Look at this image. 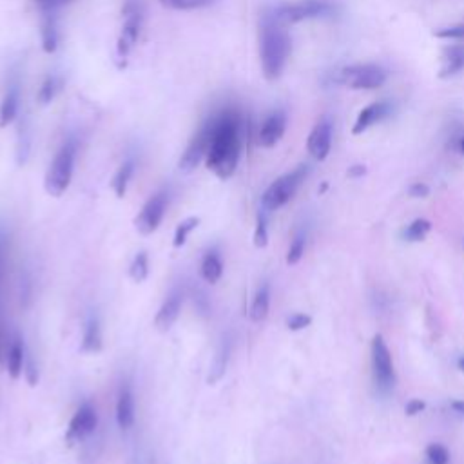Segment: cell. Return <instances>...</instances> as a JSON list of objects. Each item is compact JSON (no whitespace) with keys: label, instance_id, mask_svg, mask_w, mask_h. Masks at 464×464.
I'll return each mask as SVG.
<instances>
[{"label":"cell","instance_id":"obj_29","mask_svg":"<svg viewBox=\"0 0 464 464\" xmlns=\"http://www.w3.org/2000/svg\"><path fill=\"white\" fill-rule=\"evenodd\" d=\"M160 4L169 9H178V11H191V9L207 8L214 4V0H160Z\"/></svg>","mask_w":464,"mask_h":464},{"label":"cell","instance_id":"obj_43","mask_svg":"<svg viewBox=\"0 0 464 464\" xmlns=\"http://www.w3.org/2000/svg\"><path fill=\"white\" fill-rule=\"evenodd\" d=\"M4 248H6V240L4 236L0 234V273H2V265H4Z\"/></svg>","mask_w":464,"mask_h":464},{"label":"cell","instance_id":"obj_41","mask_svg":"<svg viewBox=\"0 0 464 464\" xmlns=\"http://www.w3.org/2000/svg\"><path fill=\"white\" fill-rule=\"evenodd\" d=\"M364 172H367V169H364L363 165H352V167L348 169V176H350V178H359V176H363Z\"/></svg>","mask_w":464,"mask_h":464},{"label":"cell","instance_id":"obj_12","mask_svg":"<svg viewBox=\"0 0 464 464\" xmlns=\"http://www.w3.org/2000/svg\"><path fill=\"white\" fill-rule=\"evenodd\" d=\"M307 149L310 152V157L316 160L323 162L328 157V152L332 149V122L330 118H321L314 129L308 135Z\"/></svg>","mask_w":464,"mask_h":464},{"label":"cell","instance_id":"obj_25","mask_svg":"<svg viewBox=\"0 0 464 464\" xmlns=\"http://www.w3.org/2000/svg\"><path fill=\"white\" fill-rule=\"evenodd\" d=\"M129 276L135 283H144L149 276V258L147 253H138L132 260V263L129 265Z\"/></svg>","mask_w":464,"mask_h":464},{"label":"cell","instance_id":"obj_45","mask_svg":"<svg viewBox=\"0 0 464 464\" xmlns=\"http://www.w3.org/2000/svg\"><path fill=\"white\" fill-rule=\"evenodd\" d=\"M459 369L464 372V357H460V359H459Z\"/></svg>","mask_w":464,"mask_h":464},{"label":"cell","instance_id":"obj_21","mask_svg":"<svg viewBox=\"0 0 464 464\" xmlns=\"http://www.w3.org/2000/svg\"><path fill=\"white\" fill-rule=\"evenodd\" d=\"M46 16L42 22V48L46 53H55L58 48V26H56L55 9H44Z\"/></svg>","mask_w":464,"mask_h":464},{"label":"cell","instance_id":"obj_39","mask_svg":"<svg viewBox=\"0 0 464 464\" xmlns=\"http://www.w3.org/2000/svg\"><path fill=\"white\" fill-rule=\"evenodd\" d=\"M26 376H28V381L31 386H35L36 381H38V372H36L35 364H33V361H29L28 367H26Z\"/></svg>","mask_w":464,"mask_h":464},{"label":"cell","instance_id":"obj_5","mask_svg":"<svg viewBox=\"0 0 464 464\" xmlns=\"http://www.w3.org/2000/svg\"><path fill=\"white\" fill-rule=\"evenodd\" d=\"M334 4L330 0H297L285 2L273 8L274 15L281 24H296V22L310 21V19H325L334 13Z\"/></svg>","mask_w":464,"mask_h":464},{"label":"cell","instance_id":"obj_35","mask_svg":"<svg viewBox=\"0 0 464 464\" xmlns=\"http://www.w3.org/2000/svg\"><path fill=\"white\" fill-rule=\"evenodd\" d=\"M310 323H312V317L308 316V314H301V312L292 314V316L287 320L288 330H292V332L303 330V328H307Z\"/></svg>","mask_w":464,"mask_h":464},{"label":"cell","instance_id":"obj_1","mask_svg":"<svg viewBox=\"0 0 464 464\" xmlns=\"http://www.w3.org/2000/svg\"><path fill=\"white\" fill-rule=\"evenodd\" d=\"M212 138L207 152V167L220 180H228L240 162L243 120L238 109L223 107L211 116Z\"/></svg>","mask_w":464,"mask_h":464},{"label":"cell","instance_id":"obj_42","mask_svg":"<svg viewBox=\"0 0 464 464\" xmlns=\"http://www.w3.org/2000/svg\"><path fill=\"white\" fill-rule=\"evenodd\" d=\"M452 410L453 412L460 413V416H464V401H460V399L452 401Z\"/></svg>","mask_w":464,"mask_h":464},{"label":"cell","instance_id":"obj_33","mask_svg":"<svg viewBox=\"0 0 464 464\" xmlns=\"http://www.w3.org/2000/svg\"><path fill=\"white\" fill-rule=\"evenodd\" d=\"M253 241L258 248H265L268 245V228H267V220H265L263 212L258 214V223H256V231H254Z\"/></svg>","mask_w":464,"mask_h":464},{"label":"cell","instance_id":"obj_11","mask_svg":"<svg viewBox=\"0 0 464 464\" xmlns=\"http://www.w3.org/2000/svg\"><path fill=\"white\" fill-rule=\"evenodd\" d=\"M96 424H98L96 410L93 408L89 403L82 404L80 408H78V412L73 416L71 423H69L68 433H65V443H68L69 446L80 443V441L85 439L89 433L95 432Z\"/></svg>","mask_w":464,"mask_h":464},{"label":"cell","instance_id":"obj_9","mask_svg":"<svg viewBox=\"0 0 464 464\" xmlns=\"http://www.w3.org/2000/svg\"><path fill=\"white\" fill-rule=\"evenodd\" d=\"M142 29V11L135 2H129L124 8V26L118 36V46H116V55L120 60H125L131 53L132 46L137 44Z\"/></svg>","mask_w":464,"mask_h":464},{"label":"cell","instance_id":"obj_4","mask_svg":"<svg viewBox=\"0 0 464 464\" xmlns=\"http://www.w3.org/2000/svg\"><path fill=\"white\" fill-rule=\"evenodd\" d=\"M307 174V165H300V167L287 172V174H283V176H280L276 181L268 185L267 191H265L263 196H261V205H263L265 211H278V209H281L283 205H287L288 201L292 200V196L296 194L300 185L303 184Z\"/></svg>","mask_w":464,"mask_h":464},{"label":"cell","instance_id":"obj_15","mask_svg":"<svg viewBox=\"0 0 464 464\" xmlns=\"http://www.w3.org/2000/svg\"><path fill=\"white\" fill-rule=\"evenodd\" d=\"M181 312V294L174 292L164 301V305L160 307V310L157 312V317H154V327L160 332H167L171 330V327L176 323L178 316Z\"/></svg>","mask_w":464,"mask_h":464},{"label":"cell","instance_id":"obj_32","mask_svg":"<svg viewBox=\"0 0 464 464\" xmlns=\"http://www.w3.org/2000/svg\"><path fill=\"white\" fill-rule=\"evenodd\" d=\"M426 457H428L430 464H448L450 463V452L443 444H430L426 448Z\"/></svg>","mask_w":464,"mask_h":464},{"label":"cell","instance_id":"obj_30","mask_svg":"<svg viewBox=\"0 0 464 464\" xmlns=\"http://www.w3.org/2000/svg\"><path fill=\"white\" fill-rule=\"evenodd\" d=\"M58 91H60V80L56 76L49 75L44 80V84H42L41 91H38V102L42 105L49 104V102H53V98H55Z\"/></svg>","mask_w":464,"mask_h":464},{"label":"cell","instance_id":"obj_27","mask_svg":"<svg viewBox=\"0 0 464 464\" xmlns=\"http://www.w3.org/2000/svg\"><path fill=\"white\" fill-rule=\"evenodd\" d=\"M198 225H200V218H196V216H191V218H187V220L181 221V223L176 227V231H174V240H172L174 248L184 247V245L187 243L189 236H191V232L194 231Z\"/></svg>","mask_w":464,"mask_h":464},{"label":"cell","instance_id":"obj_24","mask_svg":"<svg viewBox=\"0 0 464 464\" xmlns=\"http://www.w3.org/2000/svg\"><path fill=\"white\" fill-rule=\"evenodd\" d=\"M132 174H135V162L125 160L124 164L120 165V169L116 171V174L112 176L111 187L115 191V194L118 198H124L125 192H127L129 181H131Z\"/></svg>","mask_w":464,"mask_h":464},{"label":"cell","instance_id":"obj_2","mask_svg":"<svg viewBox=\"0 0 464 464\" xmlns=\"http://www.w3.org/2000/svg\"><path fill=\"white\" fill-rule=\"evenodd\" d=\"M290 55V35L276 19L273 9L261 15L260 21V58L267 80H276L283 73Z\"/></svg>","mask_w":464,"mask_h":464},{"label":"cell","instance_id":"obj_17","mask_svg":"<svg viewBox=\"0 0 464 464\" xmlns=\"http://www.w3.org/2000/svg\"><path fill=\"white\" fill-rule=\"evenodd\" d=\"M116 421L122 430H129L135 424V396L129 384L122 386L116 401Z\"/></svg>","mask_w":464,"mask_h":464},{"label":"cell","instance_id":"obj_38","mask_svg":"<svg viewBox=\"0 0 464 464\" xmlns=\"http://www.w3.org/2000/svg\"><path fill=\"white\" fill-rule=\"evenodd\" d=\"M408 194L412 198H426L430 194V187L426 184H421V181H417V184L410 185Z\"/></svg>","mask_w":464,"mask_h":464},{"label":"cell","instance_id":"obj_34","mask_svg":"<svg viewBox=\"0 0 464 464\" xmlns=\"http://www.w3.org/2000/svg\"><path fill=\"white\" fill-rule=\"evenodd\" d=\"M433 35L437 38H446V41H464V22L463 24H453L448 28L437 29Z\"/></svg>","mask_w":464,"mask_h":464},{"label":"cell","instance_id":"obj_22","mask_svg":"<svg viewBox=\"0 0 464 464\" xmlns=\"http://www.w3.org/2000/svg\"><path fill=\"white\" fill-rule=\"evenodd\" d=\"M82 350L89 354H96L102 350V328L96 317H89L82 339Z\"/></svg>","mask_w":464,"mask_h":464},{"label":"cell","instance_id":"obj_31","mask_svg":"<svg viewBox=\"0 0 464 464\" xmlns=\"http://www.w3.org/2000/svg\"><path fill=\"white\" fill-rule=\"evenodd\" d=\"M305 254V236L303 234H297L296 238L292 240V243H290V247H288V253H287V265H297L301 261V258H303Z\"/></svg>","mask_w":464,"mask_h":464},{"label":"cell","instance_id":"obj_13","mask_svg":"<svg viewBox=\"0 0 464 464\" xmlns=\"http://www.w3.org/2000/svg\"><path fill=\"white\" fill-rule=\"evenodd\" d=\"M392 111H394L392 104H390V102H386V100L374 102V104L367 105V107H364L363 111L357 115L352 132H354V135H361V132H364L367 129L372 127V125L379 124V122H383V120H386V118L392 115Z\"/></svg>","mask_w":464,"mask_h":464},{"label":"cell","instance_id":"obj_26","mask_svg":"<svg viewBox=\"0 0 464 464\" xmlns=\"http://www.w3.org/2000/svg\"><path fill=\"white\" fill-rule=\"evenodd\" d=\"M228 352H231V348H228V343L221 344V348L218 350L216 357H214V363H212V370L211 376H209V383L214 384L223 377L225 369H227V361H228Z\"/></svg>","mask_w":464,"mask_h":464},{"label":"cell","instance_id":"obj_8","mask_svg":"<svg viewBox=\"0 0 464 464\" xmlns=\"http://www.w3.org/2000/svg\"><path fill=\"white\" fill-rule=\"evenodd\" d=\"M211 138H212V122L211 116L204 122L200 129L196 131V135L192 137V140L189 142L187 149L180 158V169L184 172H191L200 165V162L207 157L209 147H211Z\"/></svg>","mask_w":464,"mask_h":464},{"label":"cell","instance_id":"obj_36","mask_svg":"<svg viewBox=\"0 0 464 464\" xmlns=\"http://www.w3.org/2000/svg\"><path fill=\"white\" fill-rule=\"evenodd\" d=\"M8 336H6V321L2 312V303H0V370L6 364V354H8Z\"/></svg>","mask_w":464,"mask_h":464},{"label":"cell","instance_id":"obj_20","mask_svg":"<svg viewBox=\"0 0 464 464\" xmlns=\"http://www.w3.org/2000/svg\"><path fill=\"white\" fill-rule=\"evenodd\" d=\"M200 274L207 283L214 285L220 281V278L223 276V261H221L220 254L216 251H209L204 256L200 265Z\"/></svg>","mask_w":464,"mask_h":464},{"label":"cell","instance_id":"obj_14","mask_svg":"<svg viewBox=\"0 0 464 464\" xmlns=\"http://www.w3.org/2000/svg\"><path fill=\"white\" fill-rule=\"evenodd\" d=\"M285 129H287V115L283 111L270 112L260 127L258 142H260L261 147H274L283 138Z\"/></svg>","mask_w":464,"mask_h":464},{"label":"cell","instance_id":"obj_7","mask_svg":"<svg viewBox=\"0 0 464 464\" xmlns=\"http://www.w3.org/2000/svg\"><path fill=\"white\" fill-rule=\"evenodd\" d=\"M167 192L160 191L154 196L149 198L147 204L142 207L138 216L135 218V227L142 236H151L152 232L158 231L165 216V211H167Z\"/></svg>","mask_w":464,"mask_h":464},{"label":"cell","instance_id":"obj_16","mask_svg":"<svg viewBox=\"0 0 464 464\" xmlns=\"http://www.w3.org/2000/svg\"><path fill=\"white\" fill-rule=\"evenodd\" d=\"M464 69V44H452L444 48L441 56V78H452Z\"/></svg>","mask_w":464,"mask_h":464},{"label":"cell","instance_id":"obj_28","mask_svg":"<svg viewBox=\"0 0 464 464\" xmlns=\"http://www.w3.org/2000/svg\"><path fill=\"white\" fill-rule=\"evenodd\" d=\"M430 231H432V223H430L428 220H424V218H417V220H413L412 223L406 227L404 238L416 243V241H423L424 238L428 236Z\"/></svg>","mask_w":464,"mask_h":464},{"label":"cell","instance_id":"obj_23","mask_svg":"<svg viewBox=\"0 0 464 464\" xmlns=\"http://www.w3.org/2000/svg\"><path fill=\"white\" fill-rule=\"evenodd\" d=\"M268 308H270V288L265 283L258 288L253 305H251V320L256 323L263 321L268 316Z\"/></svg>","mask_w":464,"mask_h":464},{"label":"cell","instance_id":"obj_6","mask_svg":"<svg viewBox=\"0 0 464 464\" xmlns=\"http://www.w3.org/2000/svg\"><path fill=\"white\" fill-rule=\"evenodd\" d=\"M386 82V71L377 64H354L339 73V84L354 91H372Z\"/></svg>","mask_w":464,"mask_h":464},{"label":"cell","instance_id":"obj_37","mask_svg":"<svg viewBox=\"0 0 464 464\" xmlns=\"http://www.w3.org/2000/svg\"><path fill=\"white\" fill-rule=\"evenodd\" d=\"M426 408V403L421 399H410L408 403H406V406H404V412H406V416L413 417L417 416V413H421L423 410Z\"/></svg>","mask_w":464,"mask_h":464},{"label":"cell","instance_id":"obj_40","mask_svg":"<svg viewBox=\"0 0 464 464\" xmlns=\"http://www.w3.org/2000/svg\"><path fill=\"white\" fill-rule=\"evenodd\" d=\"M35 2H38L44 9H56L60 4L68 2V0H35Z\"/></svg>","mask_w":464,"mask_h":464},{"label":"cell","instance_id":"obj_10","mask_svg":"<svg viewBox=\"0 0 464 464\" xmlns=\"http://www.w3.org/2000/svg\"><path fill=\"white\" fill-rule=\"evenodd\" d=\"M372 364L374 376L379 386L383 389H392L396 383V372H394L392 354H390L386 341L383 339L381 334H377L372 341Z\"/></svg>","mask_w":464,"mask_h":464},{"label":"cell","instance_id":"obj_18","mask_svg":"<svg viewBox=\"0 0 464 464\" xmlns=\"http://www.w3.org/2000/svg\"><path fill=\"white\" fill-rule=\"evenodd\" d=\"M19 105H21V89L16 82H13L0 104V127H8L15 120L19 115Z\"/></svg>","mask_w":464,"mask_h":464},{"label":"cell","instance_id":"obj_3","mask_svg":"<svg viewBox=\"0 0 464 464\" xmlns=\"http://www.w3.org/2000/svg\"><path fill=\"white\" fill-rule=\"evenodd\" d=\"M75 157H76V144L73 140L65 142L58 152L53 158L51 165L46 174V191L49 196L60 198L69 189L73 180V171H75Z\"/></svg>","mask_w":464,"mask_h":464},{"label":"cell","instance_id":"obj_44","mask_svg":"<svg viewBox=\"0 0 464 464\" xmlns=\"http://www.w3.org/2000/svg\"><path fill=\"white\" fill-rule=\"evenodd\" d=\"M459 149H460V152H463V154H464V137L459 140Z\"/></svg>","mask_w":464,"mask_h":464},{"label":"cell","instance_id":"obj_19","mask_svg":"<svg viewBox=\"0 0 464 464\" xmlns=\"http://www.w3.org/2000/svg\"><path fill=\"white\" fill-rule=\"evenodd\" d=\"M26 363V348L22 339H15L9 343L8 354H6V367H8V374L11 379H19L24 372Z\"/></svg>","mask_w":464,"mask_h":464}]
</instances>
